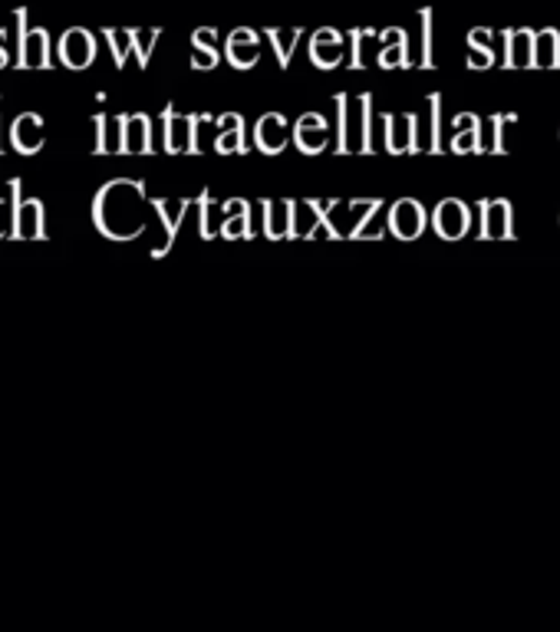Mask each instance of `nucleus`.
Here are the masks:
<instances>
[{"label":"nucleus","instance_id":"f257e3e1","mask_svg":"<svg viewBox=\"0 0 560 632\" xmlns=\"http://www.w3.org/2000/svg\"><path fill=\"white\" fill-rule=\"evenodd\" d=\"M432 227H435V234L445 237V240H459V237H465L469 227H472V211H469V205L459 201V198H445V201H438V208L432 211Z\"/></svg>","mask_w":560,"mask_h":632},{"label":"nucleus","instance_id":"f03ea898","mask_svg":"<svg viewBox=\"0 0 560 632\" xmlns=\"http://www.w3.org/2000/svg\"><path fill=\"white\" fill-rule=\"evenodd\" d=\"M383 125H386V149L393 156H402V152H422L419 146V115L415 112H402V115H383Z\"/></svg>","mask_w":560,"mask_h":632},{"label":"nucleus","instance_id":"7ed1b4c3","mask_svg":"<svg viewBox=\"0 0 560 632\" xmlns=\"http://www.w3.org/2000/svg\"><path fill=\"white\" fill-rule=\"evenodd\" d=\"M389 231L399 240H415L425 231V208L415 198H402L389 211Z\"/></svg>","mask_w":560,"mask_h":632},{"label":"nucleus","instance_id":"20e7f679","mask_svg":"<svg viewBox=\"0 0 560 632\" xmlns=\"http://www.w3.org/2000/svg\"><path fill=\"white\" fill-rule=\"evenodd\" d=\"M326 119L320 112H307L300 115V122L294 125V146L303 152V156H316L326 149Z\"/></svg>","mask_w":560,"mask_h":632},{"label":"nucleus","instance_id":"39448f33","mask_svg":"<svg viewBox=\"0 0 560 632\" xmlns=\"http://www.w3.org/2000/svg\"><path fill=\"white\" fill-rule=\"evenodd\" d=\"M264 231L267 237H297V201H264Z\"/></svg>","mask_w":560,"mask_h":632},{"label":"nucleus","instance_id":"423d86ee","mask_svg":"<svg viewBox=\"0 0 560 632\" xmlns=\"http://www.w3.org/2000/svg\"><path fill=\"white\" fill-rule=\"evenodd\" d=\"M284 129H287V119H284L281 112L264 115V119L258 122V129H254L258 149L267 152V156H281V152L287 149V142H290V136H287Z\"/></svg>","mask_w":560,"mask_h":632},{"label":"nucleus","instance_id":"0eeeda50","mask_svg":"<svg viewBox=\"0 0 560 632\" xmlns=\"http://www.w3.org/2000/svg\"><path fill=\"white\" fill-rule=\"evenodd\" d=\"M17 240H43V201L30 198V201H17L14 211V234Z\"/></svg>","mask_w":560,"mask_h":632},{"label":"nucleus","instance_id":"6e6552de","mask_svg":"<svg viewBox=\"0 0 560 632\" xmlns=\"http://www.w3.org/2000/svg\"><path fill=\"white\" fill-rule=\"evenodd\" d=\"M11 139H14V149H17L21 156H37V152L43 149V119H40L37 112H24V115L14 122Z\"/></svg>","mask_w":560,"mask_h":632},{"label":"nucleus","instance_id":"1a4fd4ad","mask_svg":"<svg viewBox=\"0 0 560 632\" xmlns=\"http://www.w3.org/2000/svg\"><path fill=\"white\" fill-rule=\"evenodd\" d=\"M482 237H495V240L511 237V205L505 198L482 201Z\"/></svg>","mask_w":560,"mask_h":632},{"label":"nucleus","instance_id":"9d476101","mask_svg":"<svg viewBox=\"0 0 560 632\" xmlns=\"http://www.w3.org/2000/svg\"><path fill=\"white\" fill-rule=\"evenodd\" d=\"M123 152H136V156H149L152 152V133H149V115L136 112L126 115L123 122Z\"/></svg>","mask_w":560,"mask_h":632},{"label":"nucleus","instance_id":"9b49d317","mask_svg":"<svg viewBox=\"0 0 560 632\" xmlns=\"http://www.w3.org/2000/svg\"><path fill=\"white\" fill-rule=\"evenodd\" d=\"M456 139H452V152L456 156H469V152H485L478 136H482V119L475 112H462L456 115Z\"/></svg>","mask_w":560,"mask_h":632},{"label":"nucleus","instance_id":"f8f14e48","mask_svg":"<svg viewBox=\"0 0 560 632\" xmlns=\"http://www.w3.org/2000/svg\"><path fill=\"white\" fill-rule=\"evenodd\" d=\"M191 205H195L191 198H182V201H165V198H155V201H152V208L159 211V218H162V224H165V234H169V244L155 250V258L169 255V247H172V240L178 237L182 218L188 214V208H191Z\"/></svg>","mask_w":560,"mask_h":632},{"label":"nucleus","instance_id":"ddd939ff","mask_svg":"<svg viewBox=\"0 0 560 632\" xmlns=\"http://www.w3.org/2000/svg\"><path fill=\"white\" fill-rule=\"evenodd\" d=\"M60 57H63V63H66V66H73V70L89 66V63H92V57H96L92 37H89V34H83V30H70V34L63 37V44H60Z\"/></svg>","mask_w":560,"mask_h":632},{"label":"nucleus","instance_id":"4468645a","mask_svg":"<svg viewBox=\"0 0 560 632\" xmlns=\"http://www.w3.org/2000/svg\"><path fill=\"white\" fill-rule=\"evenodd\" d=\"M217 125L224 129V133L217 136V142H214V149H217L221 156H228V152H245V149H248V146H245V119H241L238 112L221 115Z\"/></svg>","mask_w":560,"mask_h":632},{"label":"nucleus","instance_id":"2eb2a0df","mask_svg":"<svg viewBox=\"0 0 560 632\" xmlns=\"http://www.w3.org/2000/svg\"><path fill=\"white\" fill-rule=\"evenodd\" d=\"M162 122H165V152H188V115L178 119L172 106L162 109Z\"/></svg>","mask_w":560,"mask_h":632},{"label":"nucleus","instance_id":"dca6fc26","mask_svg":"<svg viewBox=\"0 0 560 632\" xmlns=\"http://www.w3.org/2000/svg\"><path fill=\"white\" fill-rule=\"evenodd\" d=\"M310 57H313V63H316L320 70H333L336 63L344 60V53H340V37H336V34H320V37H313Z\"/></svg>","mask_w":560,"mask_h":632},{"label":"nucleus","instance_id":"f3484780","mask_svg":"<svg viewBox=\"0 0 560 632\" xmlns=\"http://www.w3.org/2000/svg\"><path fill=\"white\" fill-rule=\"evenodd\" d=\"M228 60L238 66V70H248L258 63V37L254 34H235L232 44H228Z\"/></svg>","mask_w":560,"mask_h":632},{"label":"nucleus","instance_id":"a211bd4d","mask_svg":"<svg viewBox=\"0 0 560 632\" xmlns=\"http://www.w3.org/2000/svg\"><path fill=\"white\" fill-rule=\"evenodd\" d=\"M508 66H534V34H508Z\"/></svg>","mask_w":560,"mask_h":632},{"label":"nucleus","instance_id":"6ab92c4d","mask_svg":"<svg viewBox=\"0 0 560 632\" xmlns=\"http://www.w3.org/2000/svg\"><path fill=\"white\" fill-rule=\"evenodd\" d=\"M21 66H50V57H47V34L37 30V34H24L21 40Z\"/></svg>","mask_w":560,"mask_h":632},{"label":"nucleus","instance_id":"aec40b11","mask_svg":"<svg viewBox=\"0 0 560 632\" xmlns=\"http://www.w3.org/2000/svg\"><path fill=\"white\" fill-rule=\"evenodd\" d=\"M21 201V178L8 182V198L0 195V237H11L14 234V211Z\"/></svg>","mask_w":560,"mask_h":632},{"label":"nucleus","instance_id":"412c9836","mask_svg":"<svg viewBox=\"0 0 560 632\" xmlns=\"http://www.w3.org/2000/svg\"><path fill=\"white\" fill-rule=\"evenodd\" d=\"M221 237L224 240L251 237V208H248V201H238V208L228 214V221H224V227H221Z\"/></svg>","mask_w":560,"mask_h":632},{"label":"nucleus","instance_id":"4be33fe9","mask_svg":"<svg viewBox=\"0 0 560 632\" xmlns=\"http://www.w3.org/2000/svg\"><path fill=\"white\" fill-rule=\"evenodd\" d=\"M534 63H544V66H560V57H557V34L547 30L540 37H534Z\"/></svg>","mask_w":560,"mask_h":632},{"label":"nucleus","instance_id":"5701e85b","mask_svg":"<svg viewBox=\"0 0 560 632\" xmlns=\"http://www.w3.org/2000/svg\"><path fill=\"white\" fill-rule=\"evenodd\" d=\"M518 115H511V112H495L491 115V152L495 156H505V142H501V125L505 122H514Z\"/></svg>","mask_w":560,"mask_h":632},{"label":"nucleus","instance_id":"b1692460","mask_svg":"<svg viewBox=\"0 0 560 632\" xmlns=\"http://www.w3.org/2000/svg\"><path fill=\"white\" fill-rule=\"evenodd\" d=\"M105 37H109L112 47H116V63L123 66L126 57H129V47H136V34H120V30H112V34H105Z\"/></svg>","mask_w":560,"mask_h":632},{"label":"nucleus","instance_id":"393cba45","mask_svg":"<svg viewBox=\"0 0 560 632\" xmlns=\"http://www.w3.org/2000/svg\"><path fill=\"white\" fill-rule=\"evenodd\" d=\"M428 112H432V146H428V152H438L441 149V142H438V125H441V96L435 92V96H428Z\"/></svg>","mask_w":560,"mask_h":632},{"label":"nucleus","instance_id":"a878e982","mask_svg":"<svg viewBox=\"0 0 560 632\" xmlns=\"http://www.w3.org/2000/svg\"><path fill=\"white\" fill-rule=\"evenodd\" d=\"M271 40H274V47H277L281 66H287V60H290V47L297 44V30H294V34H271Z\"/></svg>","mask_w":560,"mask_h":632},{"label":"nucleus","instance_id":"bb28decb","mask_svg":"<svg viewBox=\"0 0 560 632\" xmlns=\"http://www.w3.org/2000/svg\"><path fill=\"white\" fill-rule=\"evenodd\" d=\"M198 208H201V237H214V234H211V214H214L211 191H201V198H198Z\"/></svg>","mask_w":560,"mask_h":632},{"label":"nucleus","instance_id":"cd10ccee","mask_svg":"<svg viewBox=\"0 0 560 632\" xmlns=\"http://www.w3.org/2000/svg\"><path fill=\"white\" fill-rule=\"evenodd\" d=\"M379 63L389 70V66H409V57H406V40H399V47H393V50H386L383 57H379Z\"/></svg>","mask_w":560,"mask_h":632},{"label":"nucleus","instance_id":"c85d7f7f","mask_svg":"<svg viewBox=\"0 0 560 632\" xmlns=\"http://www.w3.org/2000/svg\"><path fill=\"white\" fill-rule=\"evenodd\" d=\"M191 66H195V70L217 66V53H214V50H208V47H198V50H195V57H191Z\"/></svg>","mask_w":560,"mask_h":632},{"label":"nucleus","instance_id":"c756f323","mask_svg":"<svg viewBox=\"0 0 560 632\" xmlns=\"http://www.w3.org/2000/svg\"><path fill=\"white\" fill-rule=\"evenodd\" d=\"M495 63V53L491 50H475L472 57H469V66L472 70H482V66H491Z\"/></svg>","mask_w":560,"mask_h":632},{"label":"nucleus","instance_id":"7c9ffc66","mask_svg":"<svg viewBox=\"0 0 560 632\" xmlns=\"http://www.w3.org/2000/svg\"><path fill=\"white\" fill-rule=\"evenodd\" d=\"M155 37H159V34H149V37H139V34H136V44H139V63H142V66L149 63V50H152V40H155Z\"/></svg>","mask_w":560,"mask_h":632},{"label":"nucleus","instance_id":"2f4dec72","mask_svg":"<svg viewBox=\"0 0 560 632\" xmlns=\"http://www.w3.org/2000/svg\"><path fill=\"white\" fill-rule=\"evenodd\" d=\"M211 44H214V34H198L195 37V47H208L211 50Z\"/></svg>","mask_w":560,"mask_h":632},{"label":"nucleus","instance_id":"473e14b6","mask_svg":"<svg viewBox=\"0 0 560 632\" xmlns=\"http://www.w3.org/2000/svg\"><path fill=\"white\" fill-rule=\"evenodd\" d=\"M4 63H8V53H4V50H0V66H4Z\"/></svg>","mask_w":560,"mask_h":632},{"label":"nucleus","instance_id":"72a5a7b5","mask_svg":"<svg viewBox=\"0 0 560 632\" xmlns=\"http://www.w3.org/2000/svg\"><path fill=\"white\" fill-rule=\"evenodd\" d=\"M0 50H4V37H0Z\"/></svg>","mask_w":560,"mask_h":632},{"label":"nucleus","instance_id":"f704fd0d","mask_svg":"<svg viewBox=\"0 0 560 632\" xmlns=\"http://www.w3.org/2000/svg\"><path fill=\"white\" fill-rule=\"evenodd\" d=\"M0 152H4V142H0Z\"/></svg>","mask_w":560,"mask_h":632}]
</instances>
